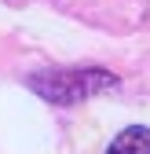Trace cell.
<instances>
[{
    "label": "cell",
    "mask_w": 150,
    "mask_h": 154,
    "mask_svg": "<svg viewBox=\"0 0 150 154\" xmlns=\"http://www.w3.org/2000/svg\"><path fill=\"white\" fill-rule=\"evenodd\" d=\"M106 154H150V128H143V125L124 128L121 136L110 143Z\"/></svg>",
    "instance_id": "cell-2"
},
{
    "label": "cell",
    "mask_w": 150,
    "mask_h": 154,
    "mask_svg": "<svg viewBox=\"0 0 150 154\" xmlns=\"http://www.w3.org/2000/svg\"><path fill=\"white\" fill-rule=\"evenodd\" d=\"M29 85L44 99L66 103V99H81V95L95 92L99 85H114V77L110 73H95V70H77V73H44V77H33Z\"/></svg>",
    "instance_id": "cell-1"
}]
</instances>
